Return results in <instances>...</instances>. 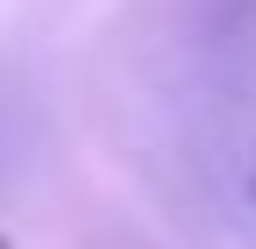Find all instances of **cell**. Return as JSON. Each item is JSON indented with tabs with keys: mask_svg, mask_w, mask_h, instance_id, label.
<instances>
[{
	"mask_svg": "<svg viewBox=\"0 0 256 249\" xmlns=\"http://www.w3.org/2000/svg\"><path fill=\"white\" fill-rule=\"evenodd\" d=\"M228 14H242V22H249V14H256V0H228Z\"/></svg>",
	"mask_w": 256,
	"mask_h": 249,
	"instance_id": "6da1fadb",
	"label": "cell"
},
{
	"mask_svg": "<svg viewBox=\"0 0 256 249\" xmlns=\"http://www.w3.org/2000/svg\"><path fill=\"white\" fill-rule=\"evenodd\" d=\"M249 200H256V164H249Z\"/></svg>",
	"mask_w": 256,
	"mask_h": 249,
	"instance_id": "7a4b0ae2",
	"label": "cell"
}]
</instances>
